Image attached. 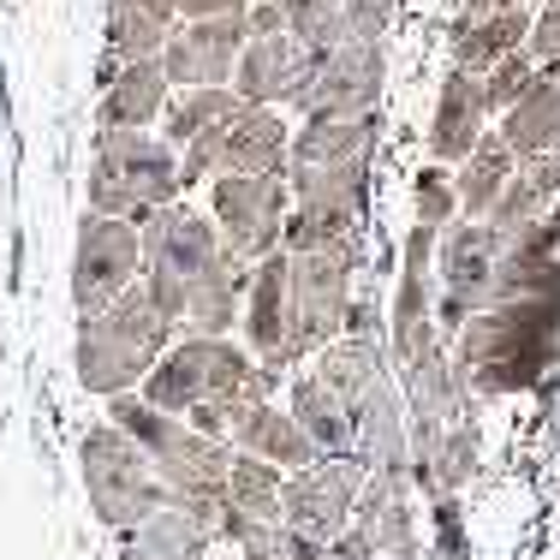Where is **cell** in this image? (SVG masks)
<instances>
[{
    "label": "cell",
    "mask_w": 560,
    "mask_h": 560,
    "mask_svg": "<svg viewBox=\"0 0 560 560\" xmlns=\"http://www.w3.org/2000/svg\"><path fill=\"white\" fill-rule=\"evenodd\" d=\"M245 19H250V36H280L287 31V7H280V0H262V7L245 12Z\"/></svg>",
    "instance_id": "cell-42"
},
{
    "label": "cell",
    "mask_w": 560,
    "mask_h": 560,
    "mask_svg": "<svg viewBox=\"0 0 560 560\" xmlns=\"http://www.w3.org/2000/svg\"><path fill=\"white\" fill-rule=\"evenodd\" d=\"M501 138H506V150L525 155V162L560 143V78H555V72H537V78H530V90H525V96L506 108V119H501Z\"/></svg>",
    "instance_id": "cell-25"
},
{
    "label": "cell",
    "mask_w": 560,
    "mask_h": 560,
    "mask_svg": "<svg viewBox=\"0 0 560 560\" xmlns=\"http://www.w3.org/2000/svg\"><path fill=\"white\" fill-rule=\"evenodd\" d=\"M406 471H370L364 477V495H358V518L352 525H364V537L376 542V555H418V525H411V501H406Z\"/></svg>",
    "instance_id": "cell-20"
},
{
    "label": "cell",
    "mask_w": 560,
    "mask_h": 560,
    "mask_svg": "<svg viewBox=\"0 0 560 560\" xmlns=\"http://www.w3.org/2000/svg\"><path fill=\"white\" fill-rule=\"evenodd\" d=\"M530 19H537V12H530L525 0H495L483 19H459L453 24V66H465V72H489L501 55L525 48Z\"/></svg>",
    "instance_id": "cell-21"
},
{
    "label": "cell",
    "mask_w": 560,
    "mask_h": 560,
    "mask_svg": "<svg viewBox=\"0 0 560 560\" xmlns=\"http://www.w3.org/2000/svg\"><path fill=\"white\" fill-rule=\"evenodd\" d=\"M250 0H179V19H215V12H245Z\"/></svg>",
    "instance_id": "cell-44"
},
{
    "label": "cell",
    "mask_w": 560,
    "mask_h": 560,
    "mask_svg": "<svg viewBox=\"0 0 560 560\" xmlns=\"http://www.w3.org/2000/svg\"><path fill=\"white\" fill-rule=\"evenodd\" d=\"M245 287H250V262H238L233 250L221 245V257L209 262V269H197L191 287H185L179 328L185 335H226V328L238 323V292Z\"/></svg>",
    "instance_id": "cell-18"
},
{
    "label": "cell",
    "mask_w": 560,
    "mask_h": 560,
    "mask_svg": "<svg viewBox=\"0 0 560 560\" xmlns=\"http://www.w3.org/2000/svg\"><path fill=\"white\" fill-rule=\"evenodd\" d=\"M131 7H143V12H155V19L179 24V0H131Z\"/></svg>",
    "instance_id": "cell-46"
},
{
    "label": "cell",
    "mask_w": 560,
    "mask_h": 560,
    "mask_svg": "<svg viewBox=\"0 0 560 560\" xmlns=\"http://www.w3.org/2000/svg\"><path fill=\"white\" fill-rule=\"evenodd\" d=\"M459 370L442 358V335L418 340V352L406 358V418H453L459 411Z\"/></svg>",
    "instance_id": "cell-26"
},
{
    "label": "cell",
    "mask_w": 560,
    "mask_h": 560,
    "mask_svg": "<svg viewBox=\"0 0 560 560\" xmlns=\"http://www.w3.org/2000/svg\"><path fill=\"white\" fill-rule=\"evenodd\" d=\"M352 269H358V233L340 238V245H323V250H304L292 257V316H287V340L269 364H299L311 358L316 346H328L346 328V287H352Z\"/></svg>",
    "instance_id": "cell-5"
},
{
    "label": "cell",
    "mask_w": 560,
    "mask_h": 560,
    "mask_svg": "<svg viewBox=\"0 0 560 560\" xmlns=\"http://www.w3.org/2000/svg\"><path fill=\"white\" fill-rule=\"evenodd\" d=\"M96 316H102V323L114 328V335H126L131 346H143V352H150V358H162L167 346H173V335H179V323L155 311V299H150V292H143V275L131 280L126 292H119V299L108 304V311H96Z\"/></svg>",
    "instance_id": "cell-32"
},
{
    "label": "cell",
    "mask_w": 560,
    "mask_h": 560,
    "mask_svg": "<svg viewBox=\"0 0 560 560\" xmlns=\"http://www.w3.org/2000/svg\"><path fill=\"white\" fill-rule=\"evenodd\" d=\"M250 12V7H245ZM245 12H215V19H179L162 48L167 84L191 90V84H233L238 48L250 43V19Z\"/></svg>",
    "instance_id": "cell-9"
},
{
    "label": "cell",
    "mask_w": 560,
    "mask_h": 560,
    "mask_svg": "<svg viewBox=\"0 0 560 560\" xmlns=\"http://www.w3.org/2000/svg\"><path fill=\"white\" fill-rule=\"evenodd\" d=\"M84 489H90V506H96V525L119 530V537L138 530L167 501V483L155 477V459L114 418L84 430Z\"/></svg>",
    "instance_id": "cell-3"
},
{
    "label": "cell",
    "mask_w": 560,
    "mask_h": 560,
    "mask_svg": "<svg viewBox=\"0 0 560 560\" xmlns=\"http://www.w3.org/2000/svg\"><path fill=\"white\" fill-rule=\"evenodd\" d=\"M72 364H78V382H84L90 394H126V388H143V376H150L155 358L143 352V346H131L126 335H114L108 323H102L96 311L78 316V340H72Z\"/></svg>",
    "instance_id": "cell-12"
},
{
    "label": "cell",
    "mask_w": 560,
    "mask_h": 560,
    "mask_svg": "<svg viewBox=\"0 0 560 560\" xmlns=\"http://www.w3.org/2000/svg\"><path fill=\"white\" fill-rule=\"evenodd\" d=\"M167 36H173V24L167 19H155V12H143V7H131V0H114L108 7V60H155L167 48Z\"/></svg>",
    "instance_id": "cell-35"
},
{
    "label": "cell",
    "mask_w": 560,
    "mask_h": 560,
    "mask_svg": "<svg viewBox=\"0 0 560 560\" xmlns=\"http://www.w3.org/2000/svg\"><path fill=\"white\" fill-rule=\"evenodd\" d=\"M287 119L269 102H238L226 114V138H221V173H275L287 162Z\"/></svg>",
    "instance_id": "cell-19"
},
{
    "label": "cell",
    "mask_w": 560,
    "mask_h": 560,
    "mask_svg": "<svg viewBox=\"0 0 560 560\" xmlns=\"http://www.w3.org/2000/svg\"><path fill=\"white\" fill-rule=\"evenodd\" d=\"M406 560H418V555H406Z\"/></svg>",
    "instance_id": "cell-49"
},
{
    "label": "cell",
    "mask_w": 560,
    "mask_h": 560,
    "mask_svg": "<svg viewBox=\"0 0 560 560\" xmlns=\"http://www.w3.org/2000/svg\"><path fill=\"white\" fill-rule=\"evenodd\" d=\"M560 358V269L537 292L506 304H483L459 328V388L477 394H518Z\"/></svg>",
    "instance_id": "cell-1"
},
{
    "label": "cell",
    "mask_w": 560,
    "mask_h": 560,
    "mask_svg": "<svg viewBox=\"0 0 560 560\" xmlns=\"http://www.w3.org/2000/svg\"><path fill=\"white\" fill-rule=\"evenodd\" d=\"M138 238H143V262L179 269L185 280L221 257V226L209 215H197V209H185L179 197L162 203V209H143V215H138Z\"/></svg>",
    "instance_id": "cell-11"
},
{
    "label": "cell",
    "mask_w": 560,
    "mask_h": 560,
    "mask_svg": "<svg viewBox=\"0 0 560 560\" xmlns=\"http://www.w3.org/2000/svg\"><path fill=\"white\" fill-rule=\"evenodd\" d=\"M483 119H489V90L483 72H465L453 66L442 96H435V119H430V155L435 162H465L483 138Z\"/></svg>",
    "instance_id": "cell-15"
},
{
    "label": "cell",
    "mask_w": 560,
    "mask_h": 560,
    "mask_svg": "<svg viewBox=\"0 0 560 560\" xmlns=\"http://www.w3.org/2000/svg\"><path fill=\"white\" fill-rule=\"evenodd\" d=\"M477 477V423H453L435 453V495H453Z\"/></svg>",
    "instance_id": "cell-37"
},
{
    "label": "cell",
    "mask_w": 560,
    "mask_h": 560,
    "mask_svg": "<svg viewBox=\"0 0 560 560\" xmlns=\"http://www.w3.org/2000/svg\"><path fill=\"white\" fill-rule=\"evenodd\" d=\"M525 48H530L537 60H555V55H560V0H542V12L530 19Z\"/></svg>",
    "instance_id": "cell-41"
},
{
    "label": "cell",
    "mask_w": 560,
    "mask_h": 560,
    "mask_svg": "<svg viewBox=\"0 0 560 560\" xmlns=\"http://www.w3.org/2000/svg\"><path fill=\"white\" fill-rule=\"evenodd\" d=\"M138 275H143L138 221L96 215V209H90V215L78 221V245H72V304H78V316L108 311Z\"/></svg>",
    "instance_id": "cell-6"
},
{
    "label": "cell",
    "mask_w": 560,
    "mask_h": 560,
    "mask_svg": "<svg viewBox=\"0 0 560 560\" xmlns=\"http://www.w3.org/2000/svg\"><path fill=\"white\" fill-rule=\"evenodd\" d=\"M185 191L179 155L167 138H143V126H102L96 162H90V209L96 215L138 221L143 209H162Z\"/></svg>",
    "instance_id": "cell-2"
},
{
    "label": "cell",
    "mask_w": 560,
    "mask_h": 560,
    "mask_svg": "<svg viewBox=\"0 0 560 560\" xmlns=\"http://www.w3.org/2000/svg\"><path fill=\"white\" fill-rule=\"evenodd\" d=\"M489 7H495V0H465V7H459V19H483Z\"/></svg>",
    "instance_id": "cell-47"
},
{
    "label": "cell",
    "mask_w": 560,
    "mask_h": 560,
    "mask_svg": "<svg viewBox=\"0 0 560 560\" xmlns=\"http://www.w3.org/2000/svg\"><path fill=\"white\" fill-rule=\"evenodd\" d=\"M358 233V215L340 203H299L287 221H280V245L292 250V257H304V250H323V245H340V238Z\"/></svg>",
    "instance_id": "cell-36"
},
{
    "label": "cell",
    "mask_w": 560,
    "mask_h": 560,
    "mask_svg": "<svg viewBox=\"0 0 560 560\" xmlns=\"http://www.w3.org/2000/svg\"><path fill=\"white\" fill-rule=\"evenodd\" d=\"M280 221H287V179L275 173H221L215 179V226L221 245L238 262H257L280 245Z\"/></svg>",
    "instance_id": "cell-8"
},
{
    "label": "cell",
    "mask_w": 560,
    "mask_h": 560,
    "mask_svg": "<svg viewBox=\"0 0 560 560\" xmlns=\"http://www.w3.org/2000/svg\"><path fill=\"white\" fill-rule=\"evenodd\" d=\"M435 238L442 226H411L406 245H399V292H394V328H388V352L394 364H406L418 352V340L435 335V304H430V262H435Z\"/></svg>",
    "instance_id": "cell-10"
},
{
    "label": "cell",
    "mask_w": 560,
    "mask_h": 560,
    "mask_svg": "<svg viewBox=\"0 0 560 560\" xmlns=\"http://www.w3.org/2000/svg\"><path fill=\"white\" fill-rule=\"evenodd\" d=\"M238 108V90L233 84H191V90H179V96H167V108H162V131H167V143H191L203 126H215V119H226Z\"/></svg>",
    "instance_id": "cell-33"
},
{
    "label": "cell",
    "mask_w": 560,
    "mask_h": 560,
    "mask_svg": "<svg viewBox=\"0 0 560 560\" xmlns=\"http://www.w3.org/2000/svg\"><path fill=\"white\" fill-rule=\"evenodd\" d=\"M530 78H537V55H530V48H513V55H501L495 66H489L483 72V90H489V114H506L513 108L518 96H525L530 90Z\"/></svg>",
    "instance_id": "cell-38"
},
{
    "label": "cell",
    "mask_w": 560,
    "mask_h": 560,
    "mask_svg": "<svg viewBox=\"0 0 560 560\" xmlns=\"http://www.w3.org/2000/svg\"><path fill=\"white\" fill-rule=\"evenodd\" d=\"M185 287H191V280H185L179 269H162V262H143V292H150V299H155V311L173 316V323L185 316Z\"/></svg>",
    "instance_id": "cell-40"
},
{
    "label": "cell",
    "mask_w": 560,
    "mask_h": 560,
    "mask_svg": "<svg viewBox=\"0 0 560 560\" xmlns=\"http://www.w3.org/2000/svg\"><path fill=\"white\" fill-rule=\"evenodd\" d=\"M453 209H459L453 179H447L442 167H423V173H418V221H423V226H447Z\"/></svg>",
    "instance_id": "cell-39"
},
{
    "label": "cell",
    "mask_w": 560,
    "mask_h": 560,
    "mask_svg": "<svg viewBox=\"0 0 560 560\" xmlns=\"http://www.w3.org/2000/svg\"><path fill=\"white\" fill-rule=\"evenodd\" d=\"M382 84H388V55L382 43H340L323 55V84H316V108H352V114H376Z\"/></svg>",
    "instance_id": "cell-17"
},
{
    "label": "cell",
    "mask_w": 560,
    "mask_h": 560,
    "mask_svg": "<svg viewBox=\"0 0 560 560\" xmlns=\"http://www.w3.org/2000/svg\"><path fill=\"white\" fill-rule=\"evenodd\" d=\"M376 328H382L376 304H346V335H370V340H376Z\"/></svg>",
    "instance_id": "cell-43"
},
{
    "label": "cell",
    "mask_w": 560,
    "mask_h": 560,
    "mask_svg": "<svg viewBox=\"0 0 560 560\" xmlns=\"http://www.w3.org/2000/svg\"><path fill=\"white\" fill-rule=\"evenodd\" d=\"M131 537H143L162 560H197V555L209 549V542L221 537V530H215V518H203L197 506H185V501L167 495L138 530H131Z\"/></svg>",
    "instance_id": "cell-30"
},
{
    "label": "cell",
    "mask_w": 560,
    "mask_h": 560,
    "mask_svg": "<svg viewBox=\"0 0 560 560\" xmlns=\"http://www.w3.org/2000/svg\"><path fill=\"white\" fill-rule=\"evenodd\" d=\"M352 430H358V459L370 471H406L411 477V423H406V406H399L388 370L352 399Z\"/></svg>",
    "instance_id": "cell-14"
},
{
    "label": "cell",
    "mask_w": 560,
    "mask_h": 560,
    "mask_svg": "<svg viewBox=\"0 0 560 560\" xmlns=\"http://www.w3.org/2000/svg\"><path fill=\"white\" fill-rule=\"evenodd\" d=\"M299 36L280 31V36H250L238 48V66H233V90L238 102H287V84H292V66H299Z\"/></svg>",
    "instance_id": "cell-24"
},
{
    "label": "cell",
    "mask_w": 560,
    "mask_h": 560,
    "mask_svg": "<svg viewBox=\"0 0 560 560\" xmlns=\"http://www.w3.org/2000/svg\"><path fill=\"white\" fill-rule=\"evenodd\" d=\"M250 370H257V358L238 352L226 335H179L150 364V376H143V399L162 406V411H179V418L191 406H203V399L238 406L245 388H250Z\"/></svg>",
    "instance_id": "cell-4"
},
{
    "label": "cell",
    "mask_w": 560,
    "mask_h": 560,
    "mask_svg": "<svg viewBox=\"0 0 560 560\" xmlns=\"http://www.w3.org/2000/svg\"><path fill=\"white\" fill-rule=\"evenodd\" d=\"M542 72H555V78H560V55H555V60H542Z\"/></svg>",
    "instance_id": "cell-48"
},
{
    "label": "cell",
    "mask_w": 560,
    "mask_h": 560,
    "mask_svg": "<svg viewBox=\"0 0 560 560\" xmlns=\"http://www.w3.org/2000/svg\"><path fill=\"white\" fill-rule=\"evenodd\" d=\"M226 442L245 447V453H262V459H275L280 471H304V465L323 459V447H316L311 430L292 418V406H275V399H245V406H233Z\"/></svg>",
    "instance_id": "cell-13"
},
{
    "label": "cell",
    "mask_w": 560,
    "mask_h": 560,
    "mask_svg": "<svg viewBox=\"0 0 560 560\" xmlns=\"http://www.w3.org/2000/svg\"><path fill=\"white\" fill-rule=\"evenodd\" d=\"M250 304H245V340L257 358H275L287 340V316H292V250L275 245L269 257L250 262Z\"/></svg>",
    "instance_id": "cell-16"
},
{
    "label": "cell",
    "mask_w": 560,
    "mask_h": 560,
    "mask_svg": "<svg viewBox=\"0 0 560 560\" xmlns=\"http://www.w3.org/2000/svg\"><path fill=\"white\" fill-rule=\"evenodd\" d=\"M364 477H370V465L358 459V453H323L316 465H304V471H292L287 483H280V518H287L292 530H304V537L335 542L358 518Z\"/></svg>",
    "instance_id": "cell-7"
},
{
    "label": "cell",
    "mask_w": 560,
    "mask_h": 560,
    "mask_svg": "<svg viewBox=\"0 0 560 560\" xmlns=\"http://www.w3.org/2000/svg\"><path fill=\"white\" fill-rule=\"evenodd\" d=\"M119 560H162V555H155L143 537H131V530H126V542H119Z\"/></svg>",
    "instance_id": "cell-45"
},
{
    "label": "cell",
    "mask_w": 560,
    "mask_h": 560,
    "mask_svg": "<svg viewBox=\"0 0 560 560\" xmlns=\"http://www.w3.org/2000/svg\"><path fill=\"white\" fill-rule=\"evenodd\" d=\"M292 418L311 430V442L323 453H358V430H352V411H346V399L335 388H323L316 376H299L287 394Z\"/></svg>",
    "instance_id": "cell-29"
},
{
    "label": "cell",
    "mask_w": 560,
    "mask_h": 560,
    "mask_svg": "<svg viewBox=\"0 0 560 560\" xmlns=\"http://www.w3.org/2000/svg\"><path fill=\"white\" fill-rule=\"evenodd\" d=\"M376 138V114H352V108H311L304 126L292 131V162H346V155H370Z\"/></svg>",
    "instance_id": "cell-23"
},
{
    "label": "cell",
    "mask_w": 560,
    "mask_h": 560,
    "mask_svg": "<svg viewBox=\"0 0 560 560\" xmlns=\"http://www.w3.org/2000/svg\"><path fill=\"white\" fill-rule=\"evenodd\" d=\"M513 162H518V155L506 150L501 131H495V138L483 131V138H477V150L459 162V179H453V191H459V209H465L471 221H483L489 209H495V197L506 191V179L518 173Z\"/></svg>",
    "instance_id": "cell-28"
},
{
    "label": "cell",
    "mask_w": 560,
    "mask_h": 560,
    "mask_svg": "<svg viewBox=\"0 0 560 560\" xmlns=\"http://www.w3.org/2000/svg\"><path fill=\"white\" fill-rule=\"evenodd\" d=\"M376 376H382V346L370 335H335L328 346H316V382L335 388L346 399V411H352V399Z\"/></svg>",
    "instance_id": "cell-31"
},
{
    "label": "cell",
    "mask_w": 560,
    "mask_h": 560,
    "mask_svg": "<svg viewBox=\"0 0 560 560\" xmlns=\"http://www.w3.org/2000/svg\"><path fill=\"white\" fill-rule=\"evenodd\" d=\"M167 66L162 55L155 60H126L119 72L102 84V102H96V126H150L162 119L167 108Z\"/></svg>",
    "instance_id": "cell-22"
},
{
    "label": "cell",
    "mask_w": 560,
    "mask_h": 560,
    "mask_svg": "<svg viewBox=\"0 0 560 560\" xmlns=\"http://www.w3.org/2000/svg\"><path fill=\"white\" fill-rule=\"evenodd\" d=\"M280 465L262 459V453L233 447V465H226V501L250 518H280Z\"/></svg>",
    "instance_id": "cell-34"
},
{
    "label": "cell",
    "mask_w": 560,
    "mask_h": 560,
    "mask_svg": "<svg viewBox=\"0 0 560 560\" xmlns=\"http://www.w3.org/2000/svg\"><path fill=\"white\" fill-rule=\"evenodd\" d=\"M287 185L299 203H340L364 215L370 203V155H346V162H292Z\"/></svg>",
    "instance_id": "cell-27"
}]
</instances>
